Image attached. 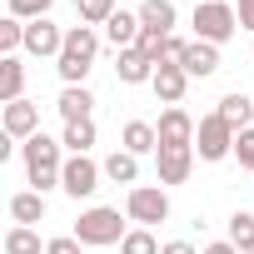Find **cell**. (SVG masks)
Returning <instances> with one entry per match:
<instances>
[{"mask_svg": "<svg viewBox=\"0 0 254 254\" xmlns=\"http://www.w3.org/2000/svg\"><path fill=\"white\" fill-rule=\"evenodd\" d=\"M60 150H65V140H50L45 130H40V135H30V140L20 145V155H25V175H30V185H35L40 194L60 185V170H65Z\"/></svg>", "mask_w": 254, "mask_h": 254, "instance_id": "obj_1", "label": "cell"}, {"mask_svg": "<svg viewBox=\"0 0 254 254\" xmlns=\"http://www.w3.org/2000/svg\"><path fill=\"white\" fill-rule=\"evenodd\" d=\"M95 50H100L95 25H70V30H65V50H60V60H55L60 80H65V85H85V75H90V65H95Z\"/></svg>", "mask_w": 254, "mask_h": 254, "instance_id": "obj_2", "label": "cell"}, {"mask_svg": "<svg viewBox=\"0 0 254 254\" xmlns=\"http://www.w3.org/2000/svg\"><path fill=\"white\" fill-rule=\"evenodd\" d=\"M234 30H239V10L229 5V0H199L194 5V40L224 45Z\"/></svg>", "mask_w": 254, "mask_h": 254, "instance_id": "obj_3", "label": "cell"}, {"mask_svg": "<svg viewBox=\"0 0 254 254\" xmlns=\"http://www.w3.org/2000/svg\"><path fill=\"white\" fill-rule=\"evenodd\" d=\"M125 219H120V209H105V204H95V209H85L80 219H75V239L80 244H125Z\"/></svg>", "mask_w": 254, "mask_h": 254, "instance_id": "obj_4", "label": "cell"}, {"mask_svg": "<svg viewBox=\"0 0 254 254\" xmlns=\"http://www.w3.org/2000/svg\"><path fill=\"white\" fill-rule=\"evenodd\" d=\"M125 214H130L140 229L165 224V219H170V194H165V190H155V185H135L130 194H125Z\"/></svg>", "mask_w": 254, "mask_h": 254, "instance_id": "obj_5", "label": "cell"}, {"mask_svg": "<svg viewBox=\"0 0 254 254\" xmlns=\"http://www.w3.org/2000/svg\"><path fill=\"white\" fill-rule=\"evenodd\" d=\"M234 125H224L219 115H204L199 120V130H194V150H199V160H224V155H234Z\"/></svg>", "mask_w": 254, "mask_h": 254, "instance_id": "obj_6", "label": "cell"}, {"mask_svg": "<svg viewBox=\"0 0 254 254\" xmlns=\"http://www.w3.org/2000/svg\"><path fill=\"white\" fill-rule=\"evenodd\" d=\"M100 175H105V165H95L90 155H70L65 170H60V190H65L70 199H90V194L100 190Z\"/></svg>", "mask_w": 254, "mask_h": 254, "instance_id": "obj_7", "label": "cell"}, {"mask_svg": "<svg viewBox=\"0 0 254 254\" xmlns=\"http://www.w3.org/2000/svg\"><path fill=\"white\" fill-rule=\"evenodd\" d=\"M194 130H199V125H194L190 110H180V105H170V110L160 115V125H155L160 150H194Z\"/></svg>", "mask_w": 254, "mask_h": 254, "instance_id": "obj_8", "label": "cell"}, {"mask_svg": "<svg viewBox=\"0 0 254 254\" xmlns=\"http://www.w3.org/2000/svg\"><path fill=\"white\" fill-rule=\"evenodd\" d=\"M0 125H5V135L10 140H30V135H40V105H30V100H15V105H5V115H0Z\"/></svg>", "mask_w": 254, "mask_h": 254, "instance_id": "obj_9", "label": "cell"}, {"mask_svg": "<svg viewBox=\"0 0 254 254\" xmlns=\"http://www.w3.org/2000/svg\"><path fill=\"white\" fill-rule=\"evenodd\" d=\"M25 50H30V55H55V60H60L65 30L50 25V20H25Z\"/></svg>", "mask_w": 254, "mask_h": 254, "instance_id": "obj_10", "label": "cell"}, {"mask_svg": "<svg viewBox=\"0 0 254 254\" xmlns=\"http://www.w3.org/2000/svg\"><path fill=\"white\" fill-rule=\"evenodd\" d=\"M140 30H145V25H140V10H115V15L105 20V40H110L115 50H130V45L140 40Z\"/></svg>", "mask_w": 254, "mask_h": 254, "instance_id": "obj_11", "label": "cell"}, {"mask_svg": "<svg viewBox=\"0 0 254 254\" xmlns=\"http://www.w3.org/2000/svg\"><path fill=\"white\" fill-rule=\"evenodd\" d=\"M155 70H160V65H155L145 50H135V45H130V50H120V65H115V75H120L125 85H150Z\"/></svg>", "mask_w": 254, "mask_h": 254, "instance_id": "obj_12", "label": "cell"}, {"mask_svg": "<svg viewBox=\"0 0 254 254\" xmlns=\"http://www.w3.org/2000/svg\"><path fill=\"white\" fill-rule=\"evenodd\" d=\"M55 110H60V120H65V125H80V120H90L95 95H90L85 85H65V90H60V100H55Z\"/></svg>", "mask_w": 254, "mask_h": 254, "instance_id": "obj_13", "label": "cell"}, {"mask_svg": "<svg viewBox=\"0 0 254 254\" xmlns=\"http://www.w3.org/2000/svg\"><path fill=\"white\" fill-rule=\"evenodd\" d=\"M175 20H180L175 0H145V5H140V25L150 35H175Z\"/></svg>", "mask_w": 254, "mask_h": 254, "instance_id": "obj_14", "label": "cell"}, {"mask_svg": "<svg viewBox=\"0 0 254 254\" xmlns=\"http://www.w3.org/2000/svg\"><path fill=\"white\" fill-rule=\"evenodd\" d=\"M214 70H219V45L190 40V50H185V75H190V80H209Z\"/></svg>", "mask_w": 254, "mask_h": 254, "instance_id": "obj_15", "label": "cell"}, {"mask_svg": "<svg viewBox=\"0 0 254 254\" xmlns=\"http://www.w3.org/2000/svg\"><path fill=\"white\" fill-rule=\"evenodd\" d=\"M150 85H155V95H160L165 105H180L185 90H190V75H185V65H160Z\"/></svg>", "mask_w": 254, "mask_h": 254, "instance_id": "obj_16", "label": "cell"}, {"mask_svg": "<svg viewBox=\"0 0 254 254\" xmlns=\"http://www.w3.org/2000/svg\"><path fill=\"white\" fill-rule=\"evenodd\" d=\"M120 150H130L135 160H140V155H150V150H160L155 125H145V120H130V125L120 130Z\"/></svg>", "mask_w": 254, "mask_h": 254, "instance_id": "obj_17", "label": "cell"}, {"mask_svg": "<svg viewBox=\"0 0 254 254\" xmlns=\"http://www.w3.org/2000/svg\"><path fill=\"white\" fill-rule=\"evenodd\" d=\"M194 170V150H160V185H185Z\"/></svg>", "mask_w": 254, "mask_h": 254, "instance_id": "obj_18", "label": "cell"}, {"mask_svg": "<svg viewBox=\"0 0 254 254\" xmlns=\"http://www.w3.org/2000/svg\"><path fill=\"white\" fill-rule=\"evenodd\" d=\"M214 115H219L224 125H234V130H249V120H254V95H239V90H234V95L219 100Z\"/></svg>", "mask_w": 254, "mask_h": 254, "instance_id": "obj_19", "label": "cell"}, {"mask_svg": "<svg viewBox=\"0 0 254 254\" xmlns=\"http://www.w3.org/2000/svg\"><path fill=\"white\" fill-rule=\"evenodd\" d=\"M0 100H5V105L25 100V65H20L15 55H5V60H0Z\"/></svg>", "mask_w": 254, "mask_h": 254, "instance_id": "obj_20", "label": "cell"}, {"mask_svg": "<svg viewBox=\"0 0 254 254\" xmlns=\"http://www.w3.org/2000/svg\"><path fill=\"white\" fill-rule=\"evenodd\" d=\"M10 219H15V224H40V219H45V194H40V190L15 194V199H10Z\"/></svg>", "mask_w": 254, "mask_h": 254, "instance_id": "obj_21", "label": "cell"}, {"mask_svg": "<svg viewBox=\"0 0 254 254\" xmlns=\"http://www.w3.org/2000/svg\"><path fill=\"white\" fill-rule=\"evenodd\" d=\"M105 180H115V185H130V190H135V180H140V160H135L130 150H115V155L105 160Z\"/></svg>", "mask_w": 254, "mask_h": 254, "instance_id": "obj_22", "label": "cell"}, {"mask_svg": "<svg viewBox=\"0 0 254 254\" xmlns=\"http://www.w3.org/2000/svg\"><path fill=\"white\" fill-rule=\"evenodd\" d=\"M5 254H45V244L30 224H15V229H5Z\"/></svg>", "mask_w": 254, "mask_h": 254, "instance_id": "obj_23", "label": "cell"}, {"mask_svg": "<svg viewBox=\"0 0 254 254\" xmlns=\"http://www.w3.org/2000/svg\"><path fill=\"white\" fill-rule=\"evenodd\" d=\"M229 244H234L239 254H254V214H249V209H234V219H229Z\"/></svg>", "mask_w": 254, "mask_h": 254, "instance_id": "obj_24", "label": "cell"}, {"mask_svg": "<svg viewBox=\"0 0 254 254\" xmlns=\"http://www.w3.org/2000/svg\"><path fill=\"white\" fill-rule=\"evenodd\" d=\"M90 145H95V120L65 125V150H70V155H90Z\"/></svg>", "mask_w": 254, "mask_h": 254, "instance_id": "obj_25", "label": "cell"}, {"mask_svg": "<svg viewBox=\"0 0 254 254\" xmlns=\"http://www.w3.org/2000/svg\"><path fill=\"white\" fill-rule=\"evenodd\" d=\"M75 10H80V25H105L115 15V0H75Z\"/></svg>", "mask_w": 254, "mask_h": 254, "instance_id": "obj_26", "label": "cell"}, {"mask_svg": "<svg viewBox=\"0 0 254 254\" xmlns=\"http://www.w3.org/2000/svg\"><path fill=\"white\" fill-rule=\"evenodd\" d=\"M0 50H5V55L25 50V20H15V15H5V20H0Z\"/></svg>", "mask_w": 254, "mask_h": 254, "instance_id": "obj_27", "label": "cell"}, {"mask_svg": "<svg viewBox=\"0 0 254 254\" xmlns=\"http://www.w3.org/2000/svg\"><path fill=\"white\" fill-rule=\"evenodd\" d=\"M165 244L150 234V229H130V234H125V244H120V254H160Z\"/></svg>", "mask_w": 254, "mask_h": 254, "instance_id": "obj_28", "label": "cell"}, {"mask_svg": "<svg viewBox=\"0 0 254 254\" xmlns=\"http://www.w3.org/2000/svg\"><path fill=\"white\" fill-rule=\"evenodd\" d=\"M55 0H10V15L15 20H45Z\"/></svg>", "mask_w": 254, "mask_h": 254, "instance_id": "obj_29", "label": "cell"}, {"mask_svg": "<svg viewBox=\"0 0 254 254\" xmlns=\"http://www.w3.org/2000/svg\"><path fill=\"white\" fill-rule=\"evenodd\" d=\"M234 160H239V170H249V175H254V125L234 135Z\"/></svg>", "mask_w": 254, "mask_h": 254, "instance_id": "obj_30", "label": "cell"}, {"mask_svg": "<svg viewBox=\"0 0 254 254\" xmlns=\"http://www.w3.org/2000/svg\"><path fill=\"white\" fill-rule=\"evenodd\" d=\"M185 50H190V40L165 35V45H160V65H185Z\"/></svg>", "mask_w": 254, "mask_h": 254, "instance_id": "obj_31", "label": "cell"}, {"mask_svg": "<svg viewBox=\"0 0 254 254\" xmlns=\"http://www.w3.org/2000/svg\"><path fill=\"white\" fill-rule=\"evenodd\" d=\"M80 249H85V244H80L75 234H70V239H50V244H45V254H80Z\"/></svg>", "mask_w": 254, "mask_h": 254, "instance_id": "obj_32", "label": "cell"}, {"mask_svg": "<svg viewBox=\"0 0 254 254\" xmlns=\"http://www.w3.org/2000/svg\"><path fill=\"white\" fill-rule=\"evenodd\" d=\"M239 30H254V0H239Z\"/></svg>", "mask_w": 254, "mask_h": 254, "instance_id": "obj_33", "label": "cell"}, {"mask_svg": "<svg viewBox=\"0 0 254 254\" xmlns=\"http://www.w3.org/2000/svg\"><path fill=\"white\" fill-rule=\"evenodd\" d=\"M160 254H194V244H185V239H170Z\"/></svg>", "mask_w": 254, "mask_h": 254, "instance_id": "obj_34", "label": "cell"}]
</instances>
